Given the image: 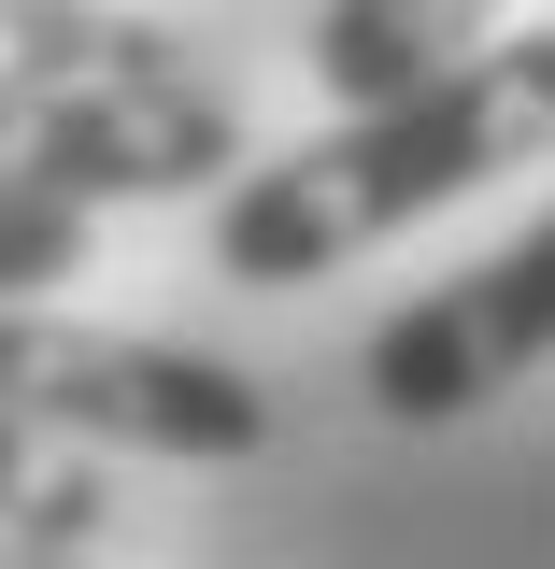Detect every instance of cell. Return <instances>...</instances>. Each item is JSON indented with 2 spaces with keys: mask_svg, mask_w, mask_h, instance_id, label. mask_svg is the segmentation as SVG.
<instances>
[{
  "mask_svg": "<svg viewBox=\"0 0 555 569\" xmlns=\"http://www.w3.org/2000/svg\"><path fill=\"white\" fill-rule=\"evenodd\" d=\"M555 157V29H498L485 58L427 71L399 100H356L343 129L242 157L214 186V271L228 284H328L343 257L399 242L427 213H456L498 171Z\"/></svg>",
  "mask_w": 555,
  "mask_h": 569,
  "instance_id": "6da1fadb",
  "label": "cell"
},
{
  "mask_svg": "<svg viewBox=\"0 0 555 569\" xmlns=\"http://www.w3.org/2000/svg\"><path fill=\"white\" fill-rule=\"evenodd\" d=\"M228 171H242L228 86H200L186 43L142 14L58 0V29L0 71V186H58L115 213V200H214Z\"/></svg>",
  "mask_w": 555,
  "mask_h": 569,
  "instance_id": "7a4b0ae2",
  "label": "cell"
},
{
  "mask_svg": "<svg viewBox=\"0 0 555 569\" xmlns=\"http://www.w3.org/2000/svg\"><path fill=\"white\" fill-rule=\"evenodd\" d=\"M0 399L71 427V441H100V456H171V470L271 456V385L257 370L142 342V328H86L58 299H0Z\"/></svg>",
  "mask_w": 555,
  "mask_h": 569,
  "instance_id": "3957f363",
  "label": "cell"
},
{
  "mask_svg": "<svg viewBox=\"0 0 555 569\" xmlns=\"http://www.w3.org/2000/svg\"><path fill=\"white\" fill-rule=\"evenodd\" d=\"M542 356H555V213H527L498 257H470L456 284L399 299L370 328V356H356V385H370V413H399V427H456L485 399H513Z\"/></svg>",
  "mask_w": 555,
  "mask_h": 569,
  "instance_id": "277c9868",
  "label": "cell"
},
{
  "mask_svg": "<svg viewBox=\"0 0 555 569\" xmlns=\"http://www.w3.org/2000/svg\"><path fill=\"white\" fill-rule=\"evenodd\" d=\"M513 14H527V0H328V14H314V86H328V114L399 100V86H427V71L485 58Z\"/></svg>",
  "mask_w": 555,
  "mask_h": 569,
  "instance_id": "5b68a950",
  "label": "cell"
},
{
  "mask_svg": "<svg viewBox=\"0 0 555 569\" xmlns=\"http://www.w3.org/2000/svg\"><path fill=\"white\" fill-rule=\"evenodd\" d=\"M100 541H115L100 441H71V427L0 399V556H100Z\"/></svg>",
  "mask_w": 555,
  "mask_h": 569,
  "instance_id": "8992f818",
  "label": "cell"
},
{
  "mask_svg": "<svg viewBox=\"0 0 555 569\" xmlns=\"http://www.w3.org/2000/svg\"><path fill=\"white\" fill-rule=\"evenodd\" d=\"M100 257V213L58 200V186H0V299H43V284H86Z\"/></svg>",
  "mask_w": 555,
  "mask_h": 569,
  "instance_id": "52a82bcc",
  "label": "cell"
}]
</instances>
